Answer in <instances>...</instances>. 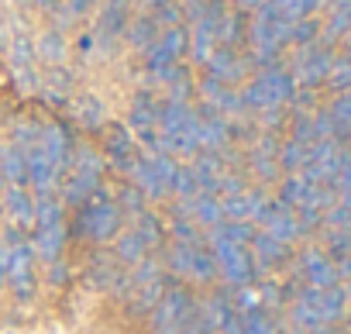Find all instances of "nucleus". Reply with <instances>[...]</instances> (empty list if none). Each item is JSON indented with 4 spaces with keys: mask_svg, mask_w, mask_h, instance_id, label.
Masks as SVG:
<instances>
[{
    "mask_svg": "<svg viewBox=\"0 0 351 334\" xmlns=\"http://www.w3.org/2000/svg\"><path fill=\"white\" fill-rule=\"evenodd\" d=\"M38 131H42V128H38V124H32V121H28V124H18V128H14V148L28 152V148L38 141Z\"/></svg>",
    "mask_w": 351,
    "mask_h": 334,
    "instance_id": "nucleus-24",
    "label": "nucleus"
},
{
    "mask_svg": "<svg viewBox=\"0 0 351 334\" xmlns=\"http://www.w3.org/2000/svg\"><path fill=\"white\" fill-rule=\"evenodd\" d=\"M14 289L18 300H32L35 296V252L32 245H18L14 255H11V265H8V276H4Z\"/></svg>",
    "mask_w": 351,
    "mask_h": 334,
    "instance_id": "nucleus-6",
    "label": "nucleus"
},
{
    "mask_svg": "<svg viewBox=\"0 0 351 334\" xmlns=\"http://www.w3.org/2000/svg\"><path fill=\"white\" fill-rule=\"evenodd\" d=\"M0 180H8V187H28V158L21 148H0Z\"/></svg>",
    "mask_w": 351,
    "mask_h": 334,
    "instance_id": "nucleus-9",
    "label": "nucleus"
},
{
    "mask_svg": "<svg viewBox=\"0 0 351 334\" xmlns=\"http://www.w3.org/2000/svg\"><path fill=\"white\" fill-rule=\"evenodd\" d=\"M0 283H4V279H0Z\"/></svg>",
    "mask_w": 351,
    "mask_h": 334,
    "instance_id": "nucleus-29",
    "label": "nucleus"
},
{
    "mask_svg": "<svg viewBox=\"0 0 351 334\" xmlns=\"http://www.w3.org/2000/svg\"><path fill=\"white\" fill-rule=\"evenodd\" d=\"M214 269H217V262H214L204 248L193 245V248H190V276H193V279H210Z\"/></svg>",
    "mask_w": 351,
    "mask_h": 334,
    "instance_id": "nucleus-18",
    "label": "nucleus"
},
{
    "mask_svg": "<svg viewBox=\"0 0 351 334\" xmlns=\"http://www.w3.org/2000/svg\"><path fill=\"white\" fill-rule=\"evenodd\" d=\"M165 296V283H162V276L158 279H152V283H145V286H138V310H155V303Z\"/></svg>",
    "mask_w": 351,
    "mask_h": 334,
    "instance_id": "nucleus-19",
    "label": "nucleus"
},
{
    "mask_svg": "<svg viewBox=\"0 0 351 334\" xmlns=\"http://www.w3.org/2000/svg\"><path fill=\"white\" fill-rule=\"evenodd\" d=\"M107 162H114L117 169H131L138 162V152H134V138L124 131V128H114L107 134Z\"/></svg>",
    "mask_w": 351,
    "mask_h": 334,
    "instance_id": "nucleus-10",
    "label": "nucleus"
},
{
    "mask_svg": "<svg viewBox=\"0 0 351 334\" xmlns=\"http://www.w3.org/2000/svg\"><path fill=\"white\" fill-rule=\"evenodd\" d=\"M193 214H197V221H200V224H217V221H221V214H224V207H221L214 197L197 193V197H193Z\"/></svg>",
    "mask_w": 351,
    "mask_h": 334,
    "instance_id": "nucleus-17",
    "label": "nucleus"
},
{
    "mask_svg": "<svg viewBox=\"0 0 351 334\" xmlns=\"http://www.w3.org/2000/svg\"><path fill=\"white\" fill-rule=\"evenodd\" d=\"M131 173H134V190L141 197H162L172 190V176H176V162L172 155H162L155 152L152 158H138L131 165Z\"/></svg>",
    "mask_w": 351,
    "mask_h": 334,
    "instance_id": "nucleus-3",
    "label": "nucleus"
},
{
    "mask_svg": "<svg viewBox=\"0 0 351 334\" xmlns=\"http://www.w3.org/2000/svg\"><path fill=\"white\" fill-rule=\"evenodd\" d=\"M172 193H180V197H197V193H200V183H197L193 165H176V176H172Z\"/></svg>",
    "mask_w": 351,
    "mask_h": 334,
    "instance_id": "nucleus-16",
    "label": "nucleus"
},
{
    "mask_svg": "<svg viewBox=\"0 0 351 334\" xmlns=\"http://www.w3.org/2000/svg\"><path fill=\"white\" fill-rule=\"evenodd\" d=\"M124 25H128V4L124 0H110V4L104 8V18H100V35L114 38Z\"/></svg>",
    "mask_w": 351,
    "mask_h": 334,
    "instance_id": "nucleus-13",
    "label": "nucleus"
},
{
    "mask_svg": "<svg viewBox=\"0 0 351 334\" xmlns=\"http://www.w3.org/2000/svg\"><path fill=\"white\" fill-rule=\"evenodd\" d=\"M56 283H66V265H56V276H52Z\"/></svg>",
    "mask_w": 351,
    "mask_h": 334,
    "instance_id": "nucleus-27",
    "label": "nucleus"
},
{
    "mask_svg": "<svg viewBox=\"0 0 351 334\" xmlns=\"http://www.w3.org/2000/svg\"><path fill=\"white\" fill-rule=\"evenodd\" d=\"M121 204H124L128 211H134V214H141V193H138L134 187H128V190L121 193Z\"/></svg>",
    "mask_w": 351,
    "mask_h": 334,
    "instance_id": "nucleus-25",
    "label": "nucleus"
},
{
    "mask_svg": "<svg viewBox=\"0 0 351 334\" xmlns=\"http://www.w3.org/2000/svg\"><path fill=\"white\" fill-rule=\"evenodd\" d=\"M32 252L45 262H56L62 255L66 245V221H62V204L52 197H38L35 200V224H32Z\"/></svg>",
    "mask_w": 351,
    "mask_h": 334,
    "instance_id": "nucleus-1",
    "label": "nucleus"
},
{
    "mask_svg": "<svg viewBox=\"0 0 351 334\" xmlns=\"http://www.w3.org/2000/svg\"><path fill=\"white\" fill-rule=\"evenodd\" d=\"M25 158H28V183H32L42 197H49V190L56 187V180H59V173H62V165L52 162V158H49L45 152H38V148H28Z\"/></svg>",
    "mask_w": 351,
    "mask_h": 334,
    "instance_id": "nucleus-7",
    "label": "nucleus"
},
{
    "mask_svg": "<svg viewBox=\"0 0 351 334\" xmlns=\"http://www.w3.org/2000/svg\"><path fill=\"white\" fill-rule=\"evenodd\" d=\"M217 11H197V32H193V52L197 59H207L210 56V45H214V35H217Z\"/></svg>",
    "mask_w": 351,
    "mask_h": 334,
    "instance_id": "nucleus-12",
    "label": "nucleus"
},
{
    "mask_svg": "<svg viewBox=\"0 0 351 334\" xmlns=\"http://www.w3.org/2000/svg\"><path fill=\"white\" fill-rule=\"evenodd\" d=\"M155 32H158V25H155L152 18H141V21H134V25H131V42L145 49V45H152V42H155Z\"/></svg>",
    "mask_w": 351,
    "mask_h": 334,
    "instance_id": "nucleus-22",
    "label": "nucleus"
},
{
    "mask_svg": "<svg viewBox=\"0 0 351 334\" xmlns=\"http://www.w3.org/2000/svg\"><path fill=\"white\" fill-rule=\"evenodd\" d=\"M38 52H42V59H49V62H62V59H66V42H62V35H59V32H49V35L42 38Z\"/></svg>",
    "mask_w": 351,
    "mask_h": 334,
    "instance_id": "nucleus-20",
    "label": "nucleus"
},
{
    "mask_svg": "<svg viewBox=\"0 0 351 334\" xmlns=\"http://www.w3.org/2000/svg\"><path fill=\"white\" fill-rule=\"evenodd\" d=\"M190 248H193V245H180V241L172 245V252H169V269H172V272L190 276Z\"/></svg>",
    "mask_w": 351,
    "mask_h": 334,
    "instance_id": "nucleus-23",
    "label": "nucleus"
},
{
    "mask_svg": "<svg viewBox=\"0 0 351 334\" xmlns=\"http://www.w3.org/2000/svg\"><path fill=\"white\" fill-rule=\"evenodd\" d=\"M155 117H158V104H155L148 93H141V97L134 100V107H131V124H134L138 131H152Z\"/></svg>",
    "mask_w": 351,
    "mask_h": 334,
    "instance_id": "nucleus-14",
    "label": "nucleus"
},
{
    "mask_svg": "<svg viewBox=\"0 0 351 334\" xmlns=\"http://www.w3.org/2000/svg\"><path fill=\"white\" fill-rule=\"evenodd\" d=\"M214 255H217V262L224 265V272H228L231 279H245V276H248V259H245V252H241L234 241L214 238Z\"/></svg>",
    "mask_w": 351,
    "mask_h": 334,
    "instance_id": "nucleus-11",
    "label": "nucleus"
},
{
    "mask_svg": "<svg viewBox=\"0 0 351 334\" xmlns=\"http://www.w3.org/2000/svg\"><path fill=\"white\" fill-rule=\"evenodd\" d=\"M183 49H186V32L176 25V28H169V32L152 45V52H148V69L165 80V76L176 69V59L183 56Z\"/></svg>",
    "mask_w": 351,
    "mask_h": 334,
    "instance_id": "nucleus-5",
    "label": "nucleus"
},
{
    "mask_svg": "<svg viewBox=\"0 0 351 334\" xmlns=\"http://www.w3.org/2000/svg\"><path fill=\"white\" fill-rule=\"evenodd\" d=\"M190 310H193V303H190L186 289H165V296L155 303V313H152L155 334H176L186 324Z\"/></svg>",
    "mask_w": 351,
    "mask_h": 334,
    "instance_id": "nucleus-4",
    "label": "nucleus"
},
{
    "mask_svg": "<svg viewBox=\"0 0 351 334\" xmlns=\"http://www.w3.org/2000/svg\"><path fill=\"white\" fill-rule=\"evenodd\" d=\"M117 259L128 262V265H138V262L145 259V241L138 238V231L121 235V241H117Z\"/></svg>",
    "mask_w": 351,
    "mask_h": 334,
    "instance_id": "nucleus-15",
    "label": "nucleus"
},
{
    "mask_svg": "<svg viewBox=\"0 0 351 334\" xmlns=\"http://www.w3.org/2000/svg\"><path fill=\"white\" fill-rule=\"evenodd\" d=\"M190 4H204V0H190Z\"/></svg>",
    "mask_w": 351,
    "mask_h": 334,
    "instance_id": "nucleus-28",
    "label": "nucleus"
},
{
    "mask_svg": "<svg viewBox=\"0 0 351 334\" xmlns=\"http://www.w3.org/2000/svg\"><path fill=\"white\" fill-rule=\"evenodd\" d=\"M134 231H138V238L145 241V248L162 241V224H158L152 214H141V221H138V228H134Z\"/></svg>",
    "mask_w": 351,
    "mask_h": 334,
    "instance_id": "nucleus-21",
    "label": "nucleus"
},
{
    "mask_svg": "<svg viewBox=\"0 0 351 334\" xmlns=\"http://www.w3.org/2000/svg\"><path fill=\"white\" fill-rule=\"evenodd\" d=\"M4 214L11 217L14 228L35 224V197L28 193V187H8L4 190Z\"/></svg>",
    "mask_w": 351,
    "mask_h": 334,
    "instance_id": "nucleus-8",
    "label": "nucleus"
},
{
    "mask_svg": "<svg viewBox=\"0 0 351 334\" xmlns=\"http://www.w3.org/2000/svg\"><path fill=\"white\" fill-rule=\"evenodd\" d=\"M76 231L86 235V238H93V241H100V245L110 241V238H117V231H121V207H117L114 200H107L104 190H97V193L80 207Z\"/></svg>",
    "mask_w": 351,
    "mask_h": 334,
    "instance_id": "nucleus-2",
    "label": "nucleus"
},
{
    "mask_svg": "<svg viewBox=\"0 0 351 334\" xmlns=\"http://www.w3.org/2000/svg\"><path fill=\"white\" fill-rule=\"evenodd\" d=\"M90 4H93V0H73V14H83Z\"/></svg>",
    "mask_w": 351,
    "mask_h": 334,
    "instance_id": "nucleus-26",
    "label": "nucleus"
}]
</instances>
